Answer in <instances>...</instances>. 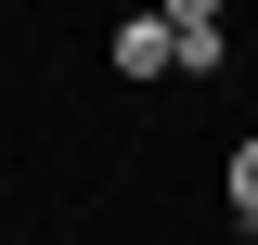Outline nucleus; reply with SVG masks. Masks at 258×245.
<instances>
[{"label": "nucleus", "instance_id": "4", "mask_svg": "<svg viewBox=\"0 0 258 245\" xmlns=\"http://www.w3.org/2000/svg\"><path fill=\"white\" fill-rule=\"evenodd\" d=\"M168 26H220V0H168Z\"/></svg>", "mask_w": 258, "mask_h": 245}, {"label": "nucleus", "instance_id": "1", "mask_svg": "<svg viewBox=\"0 0 258 245\" xmlns=\"http://www.w3.org/2000/svg\"><path fill=\"white\" fill-rule=\"evenodd\" d=\"M181 65V39H168V13H142V26H116V78H168Z\"/></svg>", "mask_w": 258, "mask_h": 245}, {"label": "nucleus", "instance_id": "3", "mask_svg": "<svg viewBox=\"0 0 258 245\" xmlns=\"http://www.w3.org/2000/svg\"><path fill=\"white\" fill-rule=\"evenodd\" d=\"M232 219L258 232V142H232Z\"/></svg>", "mask_w": 258, "mask_h": 245}, {"label": "nucleus", "instance_id": "2", "mask_svg": "<svg viewBox=\"0 0 258 245\" xmlns=\"http://www.w3.org/2000/svg\"><path fill=\"white\" fill-rule=\"evenodd\" d=\"M168 39H181V78H220V65H232V39H220V26H168Z\"/></svg>", "mask_w": 258, "mask_h": 245}]
</instances>
